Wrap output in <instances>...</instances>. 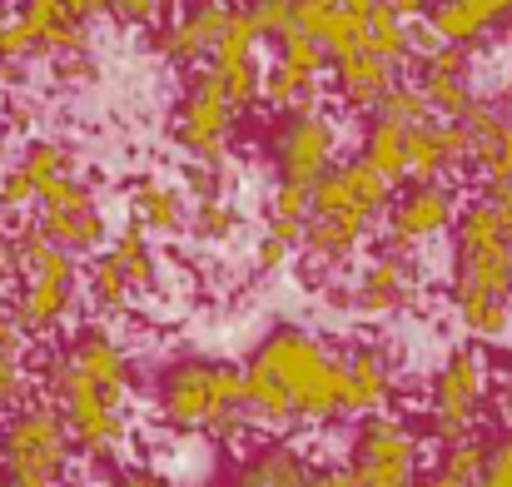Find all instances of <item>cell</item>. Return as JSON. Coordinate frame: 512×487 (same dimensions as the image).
<instances>
[{"mask_svg": "<svg viewBox=\"0 0 512 487\" xmlns=\"http://www.w3.org/2000/svg\"><path fill=\"white\" fill-rule=\"evenodd\" d=\"M45 403L60 413L70 443L90 453H110L125 443V393H130V358L105 333H80L60 348L45 368Z\"/></svg>", "mask_w": 512, "mask_h": 487, "instance_id": "cell-1", "label": "cell"}, {"mask_svg": "<svg viewBox=\"0 0 512 487\" xmlns=\"http://www.w3.org/2000/svg\"><path fill=\"white\" fill-rule=\"evenodd\" d=\"M458 274H453V304L458 324L478 338H503L512 328V239L503 234L488 199H473L453 229Z\"/></svg>", "mask_w": 512, "mask_h": 487, "instance_id": "cell-2", "label": "cell"}, {"mask_svg": "<svg viewBox=\"0 0 512 487\" xmlns=\"http://www.w3.org/2000/svg\"><path fill=\"white\" fill-rule=\"evenodd\" d=\"M249 368H259L279 398L289 403L294 423H329L339 418V383H343V363L304 328H274L259 353L249 358Z\"/></svg>", "mask_w": 512, "mask_h": 487, "instance_id": "cell-3", "label": "cell"}, {"mask_svg": "<svg viewBox=\"0 0 512 487\" xmlns=\"http://www.w3.org/2000/svg\"><path fill=\"white\" fill-rule=\"evenodd\" d=\"M160 413L179 433H214L219 443H244L249 413H244V368L234 363H174L160 388Z\"/></svg>", "mask_w": 512, "mask_h": 487, "instance_id": "cell-4", "label": "cell"}, {"mask_svg": "<svg viewBox=\"0 0 512 487\" xmlns=\"http://www.w3.org/2000/svg\"><path fill=\"white\" fill-rule=\"evenodd\" d=\"M15 244V289H10V319L20 333H50L65 324L70 304H75V259L65 249H55L35 224L10 234Z\"/></svg>", "mask_w": 512, "mask_h": 487, "instance_id": "cell-5", "label": "cell"}, {"mask_svg": "<svg viewBox=\"0 0 512 487\" xmlns=\"http://www.w3.org/2000/svg\"><path fill=\"white\" fill-rule=\"evenodd\" d=\"M70 433L50 403L10 408L0 428V487H65Z\"/></svg>", "mask_w": 512, "mask_h": 487, "instance_id": "cell-6", "label": "cell"}, {"mask_svg": "<svg viewBox=\"0 0 512 487\" xmlns=\"http://www.w3.org/2000/svg\"><path fill=\"white\" fill-rule=\"evenodd\" d=\"M353 487H413L418 478V438L403 418L393 413H368L358 423L353 463H348Z\"/></svg>", "mask_w": 512, "mask_h": 487, "instance_id": "cell-7", "label": "cell"}, {"mask_svg": "<svg viewBox=\"0 0 512 487\" xmlns=\"http://www.w3.org/2000/svg\"><path fill=\"white\" fill-rule=\"evenodd\" d=\"M35 209H40L35 229H40L55 249H65L70 259L100 249V239H105V219H100L95 194H90L85 179H75V174L50 179V184L35 194Z\"/></svg>", "mask_w": 512, "mask_h": 487, "instance_id": "cell-8", "label": "cell"}, {"mask_svg": "<svg viewBox=\"0 0 512 487\" xmlns=\"http://www.w3.org/2000/svg\"><path fill=\"white\" fill-rule=\"evenodd\" d=\"M483 383H488L483 378V358L473 348H458L443 363V373L433 383V408H428V438L433 443L448 448V443L473 433V418L483 408Z\"/></svg>", "mask_w": 512, "mask_h": 487, "instance_id": "cell-9", "label": "cell"}, {"mask_svg": "<svg viewBox=\"0 0 512 487\" xmlns=\"http://www.w3.org/2000/svg\"><path fill=\"white\" fill-rule=\"evenodd\" d=\"M229 125H234V110H229V100L219 95V85L209 80V75H199L194 85H189V95H184V105H179V120H174V140L194 155V160L214 164L224 155V145H229Z\"/></svg>", "mask_w": 512, "mask_h": 487, "instance_id": "cell-10", "label": "cell"}, {"mask_svg": "<svg viewBox=\"0 0 512 487\" xmlns=\"http://www.w3.org/2000/svg\"><path fill=\"white\" fill-rule=\"evenodd\" d=\"M334 125L314 110V115H294L279 135V184L294 189H314L329 169H334Z\"/></svg>", "mask_w": 512, "mask_h": 487, "instance_id": "cell-11", "label": "cell"}, {"mask_svg": "<svg viewBox=\"0 0 512 487\" xmlns=\"http://www.w3.org/2000/svg\"><path fill=\"white\" fill-rule=\"evenodd\" d=\"M453 224V194L433 179V184H408L393 204H388V249L408 254L418 244H428L433 234H443Z\"/></svg>", "mask_w": 512, "mask_h": 487, "instance_id": "cell-12", "label": "cell"}, {"mask_svg": "<svg viewBox=\"0 0 512 487\" xmlns=\"http://www.w3.org/2000/svg\"><path fill=\"white\" fill-rule=\"evenodd\" d=\"M463 160H468V130L458 120L428 115V120L403 130V174L413 184H433L443 169H453Z\"/></svg>", "mask_w": 512, "mask_h": 487, "instance_id": "cell-13", "label": "cell"}, {"mask_svg": "<svg viewBox=\"0 0 512 487\" xmlns=\"http://www.w3.org/2000/svg\"><path fill=\"white\" fill-rule=\"evenodd\" d=\"M408 294H413V269H408V254L388 249V254H378V259L363 269V279L353 284V299H348V304H353L358 314L378 319V314L403 309V304H408Z\"/></svg>", "mask_w": 512, "mask_h": 487, "instance_id": "cell-14", "label": "cell"}, {"mask_svg": "<svg viewBox=\"0 0 512 487\" xmlns=\"http://www.w3.org/2000/svg\"><path fill=\"white\" fill-rule=\"evenodd\" d=\"M388 393H393V373H388V358H383V348H358V353L343 363L339 413H353V418L383 413Z\"/></svg>", "mask_w": 512, "mask_h": 487, "instance_id": "cell-15", "label": "cell"}, {"mask_svg": "<svg viewBox=\"0 0 512 487\" xmlns=\"http://www.w3.org/2000/svg\"><path fill=\"white\" fill-rule=\"evenodd\" d=\"M503 15H512V0H433L423 25L438 35V45H473Z\"/></svg>", "mask_w": 512, "mask_h": 487, "instance_id": "cell-16", "label": "cell"}, {"mask_svg": "<svg viewBox=\"0 0 512 487\" xmlns=\"http://www.w3.org/2000/svg\"><path fill=\"white\" fill-rule=\"evenodd\" d=\"M224 20H229V5H224V0H199L189 15H179L170 30H165L160 50L170 55L174 65H194V60H204V55L219 45Z\"/></svg>", "mask_w": 512, "mask_h": 487, "instance_id": "cell-17", "label": "cell"}, {"mask_svg": "<svg viewBox=\"0 0 512 487\" xmlns=\"http://www.w3.org/2000/svg\"><path fill=\"white\" fill-rule=\"evenodd\" d=\"M15 20L25 25L35 50H55V55H80L85 50V20H75L60 0H25L15 10Z\"/></svg>", "mask_w": 512, "mask_h": 487, "instance_id": "cell-18", "label": "cell"}, {"mask_svg": "<svg viewBox=\"0 0 512 487\" xmlns=\"http://www.w3.org/2000/svg\"><path fill=\"white\" fill-rule=\"evenodd\" d=\"M368 224H373V219H363V214H353V209H339V214H309V219H304V239H299V249H309L314 259L343 264V259L363 244Z\"/></svg>", "mask_w": 512, "mask_h": 487, "instance_id": "cell-19", "label": "cell"}, {"mask_svg": "<svg viewBox=\"0 0 512 487\" xmlns=\"http://www.w3.org/2000/svg\"><path fill=\"white\" fill-rule=\"evenodd\" d=\"M334 80H339V95L353 110H373V105L388 95V85H393V65H383V60L363 45V50L334 60Z\"/></svg>", "mask_w": 512, "mask_h": 487, "instance_id": "cell-20", "label": "cell"}, {"mask_svg": "<svg viewBox=\"0 0 512 487\" xmlns=\"http://www.w3.org/2000/svg\"><path fill=\"white\" fill-rule=\"evenodd\" d=\"M309 478L314 473H309L304 453H294L289 443H274L249 458V468L234 478V487H309Z\"/></svg>", "mask_w": 512, "mask_h": 487, "instance_id": "cell-21", "label": "cell"}, {"mask_svg": "<svg viewBox=\"0 0 512 487\" xmlns=\"http://www.w3.org/2000/svg\"><path fill=\"white\" fill-rule=\"evenodd\" d=\"M135 224L155 229V234H179L184 229V194L160 179L135 184Z\"/></svg>", "mask_w": 512, "mask_h": 487, "instance_id": "cell-22", "label": "cell"}, {"mask_svg": "<svg viewBox=\"0 0 512 487\" xmlns=\"http://www.w3.org/2000/svg\"><path fill=\"white\" fill-rule=\"evenodd\" d=\"M25 403V333L0 309V413Z\"/></svg>", "mask_w": 512, "mask_h": 487, "instance_id": "cell-23", "label": "cell"}, {"mask_svg": "<svg viewBox=\"0 0 512 487\" xmlns=\"http://www.w3.org/2000/svg\"><path fill=\"white\" fill-rule=\"evenodd\" d=\"M363 45L383 60V65H408L413 60V45H408V25L398 20V15H388L383 5H373L368 10V20H363Z\"/></svg>", "mask_w": 512, "mask_h": 487, "instance_id": "cell-24", "label": "cell"}, {"mask_svg": "<svg viewBox=\"0 0 512 487\" xmlns=\"http://www.w3.org/2000/svg\"><path fill=\"white\" fill-rule=\"evenodd\" d=\"M339 179H343V194H348V209H358L368 219H378L388 209V199H393V184L383 174H373L363 160H348L339 169Z\"/></svg>", "mask_w": 512, "mask_h": 487, "instance_id": "cell-25", "label": "cell"}, {"mask_svg": "<svg viewBox=\"0 0 512 487\" xmlns=\"http://www.w3.org/2000/svg\"><path fill=\"white\" fill-rule=\"evenodd\" d=\"M358 160L368 164L373 174H383L388 184L408 179V174H403V130L388 125V120H373L368 135H363V155H358Z\"/></svg>", "mask_w": 512, "mask_h": 487, "instance_id": "cell-26", "label": "cell"}, {"mask_svg": "<svg viewBox=\"0 0 512 487\" xmlns=\"http://www.w3.org/2000/svg\"><path fill=\"white\" fill-rule=\"evenodd\" d=\"M110 259L125 269V279L135 284V289H155V254H150V244H145V229L130 219L120 234H115V244H110Z\"/></svg>", "mask_w": 512, "mask_h": 487, "instance_id": "cell-27", "label": "cell"}, {"mask_svg": "<svg viewBox=\"0 0 512 487\" xmlns=\"http://www.w3.org/2000/svg\"><path fill=\"white\" fill-rule=\"evenodd\" d=\"M15 174L40 194L50 179H60V174H70V150L60 145V140H30L25 145V155L15 160Z\"/></svg>", "mask_w": 512, "mask_h": 487, "instance_id": "cell-28", "label": "cell"}, {"mask_svg": "<svg viewBox=\"0 0 512 487\" xmlns=\"http://www.w3.org/2000/svg\"><path fill=\"white\" fill-rule=\"evenodd\" d=\"M204 75L219 85V95L229 100V110H244V105L259 100V65L254 60H209Z\"/></svg>", "mask_w": 512, "mask_h": 487, "instance_id": "cell-29", "label": "cell"}, {"mask_svg": "<svg viewBox=\"0 0 512 487\" xmlns=\"http://www.w3.org/2000/svg\"><path fill=\"white\" fill-rule=\"evenodd\" d=\"M418 90H423L428 110H433V115H443V120H463V110L473 105L468 75H423V80H418Z\"/></svg>", "mask_w": 512, "mask_h": 487, "instance_id": "cell-30", "label": "cell"}, {"mask_svg": "<svg viewBox=\"0 0 512 487\" xmlns=\"http://www.w3.org/2000/svg\"><path fill=\"white\" fill-rule=\"evenodd\" d=\"M428 115H433V110H428L423 90H418V85H408V80H393V85H388V95L373 105V120H388V125H398V130H408V125L428 120Z\"/></svg>", "mask_w": 512, "mask_h": 487, "instance_id": "cell-31", "label": "cell"}, {"mask_svg": "<svg viewBox=\"0 0 512 487\" xmlns=\"http://www.w3.org/2000/svg\"><path fill=\"white\" fill-rule=\"evenodd\" d=\"M259 40H264V35H259L254 15H249L244 5H229L224 35H219V45L209 50V60H254V45H259Z\"/></svg>", "mask_w": 512, "mask_h": 487, "instance_id": "cell-32", "label": "cell"}, {"mask_svg": "<svg viewBox=\"0 0 512 487\" xmlns=\"http://www.w3.org/2000/svg\"><path fill=\"white\" fill-rule=\"evenodd\" d=\"M90 294H95V304H100V309L120 314V309L130 304L135 284L125 279V269H120L110 254H100V259H95V269H90Z\"/></svg>", "mask_w": 512, "mask_h": 487, "instance_id": "cell-33", "label": "cell"}, {"mask_svg": "<svg viewBox=\"0 0 512 487\" xmlns=\"http://www.w3.org/2000/svg\"><path fill=\"white\" fill-rule=\"evenodd\" d=\"M483 468H488V443L468 433V438H458V443L443 448V468L438 473H448V478H458L463 487H473L483 478Z\"/></svg>", "mask_w": 512, "mask_h": 487, "instance_id": "cell-34", "label": "cell"}, {"mask_svg": "<svg viewBox=\"0 0 512 487\" xmlns=\"http://www.w3.org/2000/svg\"><path fill=\"white\" fill-rule=\"evenodd\" d=\"M279 65H289V70H299V75L319 80V70L329 65V55H324V45H319V40H309V35L289 30V35H279Z\"/></svg>", "mask_w": 512, "mask_h": 487, "instance_id": "cell-35", "label": "cell"}, {"mask_svg": "<svg viewBox=\"0 0 512 487\" xmlns=\"http://www.w3.org/2000/svg\"><path fill=\"white\" fill-rule=\"evenodd\" d=\"M189 224H194V234H199V239H229V234H234V224H239V214H234L224 199H199Z\"/></svg>", "mask_w": 512, "mask_h": 487, "instance_id": "cell-36", "label": "cell"}, {"mask_svg": "<svg viewBox=\"0 0 512 487\" xmlns=\"http://www.w3.org/2000/svg\"><path fill=\"white\" fill-rule=\"evenodd\" d=\"M249 15H254V25H259V35H289L294 30V0H249L244 5Z\"/></svg>", "mask_w": 512, "mask_h": 487, "instance_id": "cell-37", "label": "cell"}, {"mask_svg": "<svg viewBox=\"0 0 512 487\" xmlns=\"http://www.w3.org/2000/svg\"><path fill=\"white\" fill-rule=\"evenodd\" d=\"M473 487H512V433L488 443V468H483V478Z\"/></svg>", "mask_w": 512, "mask_h": 487, "instance_id": "cell-38", "label": "cell"}, {"mask_svg": "<svg viewBox=\"0 0 512 487\" xmlns=\"http://www.w3.org/2000/svg\"><path fill=\"white\" fill-rule=\"evenodd\" d=\"M269 219H289V224H304V219H309V189L279 184V189H274V199H269Z\"/></svg>", "mask_w": 512, "mask_h": 487, "instance_id": "cell-39", "label": "cell"}, {"mask_svg": "<svg viewBox=\"0 0 512 487\" xmlns=\"http://www.w3.org/2000/svg\"><path fill=\"white\" fill-rule=\"evenodd\" d=\"M329 20H334V5H324V0H294V30H299V35L324 40Z\"/></svg>", "mask_w": 512, "mask_h": 487, "instance_id": "cell-40", "label": "cell"}, {"mask_svg": "<svg viewBox=\"0 0 512 487\" xmlns=\"http://www.w3.org/2000/svg\"><path fill=\"white\" fill-rule=\"evenodd\" d=\"M423 75H468V45H438L423 55Z\"/></svg>", "mask_w": 512, "mask_h": 487, "instance_id": "cell-41", "label": "cell"}, {"mask_svg": "<svg viewBox=\"0 0 512 487\" xmlns=\"http://www.w3.org/2000/svg\"><path fill=\"white\" fill-rule=\"evenodd\" d=\"M105 10H115L125 25H150L165 10V0H105Z\"/></svg>", "mask_w": 512, "mask_h": 487, "instance_id": "cell-42", "label": "cell"}, {"mask_svg": "<svg viewBox=\"0 0 512 487\" xmlns=\"http://www.w3.org/2000/svg\"><path fill=\"white\" fill-rule=\"evenodd\" d=\"M10 289H15V244L0 229V299H10Z\"/></svg>", "mask_w": 512, "mask_h": 487, "instance_id": "cell-43", "label": "cell"}, {"mask_svg": "<svg viewBox=\"0 0 512 487\" xmlns=\"http://www.w3.org/2000/svg\"><path fill=\"white\" fill-rule=\"evenodd\" d=\"M378 5H383L388 15H398L403 25H413V20H423V15H428V5H433V0H378Z\"/></svg>", "mask_w": 512, "mask_h": 487, "instance_id": "cell-44", "label": "cell"}, {"mask_svg": "<svg viewBox=\"0 0 512 487\" xmlns=\"http://www.w3.org/2000/svg\"><path fill=\"white\" fill-rule=\"evenodd\" d=\"M284 259H289V249H284L279 239H269V234H264V244H259V254H254V264H259V269L269 274V269H279Z\"/></svg>", "mask_w": 512, "mask_h": 487, "instance_id": "cell-45", "label": "cell"}, {"mask_svg": "<svg viewBox=\"0 0 512 487\" xmlns=\"http://www.w3.org/2000/svg\"><path fill=\"white\" fill-rule=\"evenodd\" d=\"M60 5H65L75 20H90V15H100V10H105V0H60Z\"/></svg>", "mask_w": 512, "mask_h": 487, "instance_id": "cell-46", "label": "cell"}, {"mask_svg": "<svg viewBox=\"0 0 512 487\" xmlns=\"http://www.w3.org/2000/svg\"><path fill=\"white\" fill-rule=\"evenodd\" d=\"M309 487H353V478H348V468H334V473H314Z\"/></svg>", "mask_w": 512, "mask_h": 487, "instance_id": "cell-47", "label": "cell"}, {"mask_svg": "<svg viewBox=\"0 0 512 487\" xmlns=\"http://www.w3.org/2000/svg\"><path fill=\"white\" fill-rule=\"evenodd\" d=\"M324 5H334V10H348V15H368L378 0H324Z\"/></svg>", "mask_w": 512, "mask_h": 487, "instance_id": "cell-48", "label": "cell"}, {"mask_svg": "<svg viewBox=\"0 0 512 487\" xmlns=\"http://www.w3.org/2000/svg\"><path fill=\"white\" fill-rule=\"evenodd\" d=\"M413 487H463V483L448 478V473H428V478H413Z\"/></svg>", "mask_w": 512, "mask_h": 487, "instance_id": "cell-49", "label": "cell"}, {"mask_svg": "<svg viewBox=\"0 0 512 487\" xmlns=\"http://www.w3.org/2000/svg\"><path fill=\"white\" fill-rule=\"evenodd\" d=\"M115 487H165L160 478H145V473H130V478H120Z\"/></svg>", "mask_w": 512, "mask_h": 487, "instance_id": "cell-50", "label": "cell"}]
</instances>
